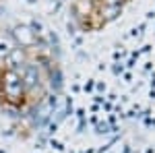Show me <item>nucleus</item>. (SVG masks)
<instances>
[{
    "label": "nucleus",
    "instance_id": "obj_1",
    "mask_svg": "<svg viewBox=\"0 0 155 153\" xmlns=\"http://www.w3.org/2000/svg\"><path fill=\"white\" fill-rule=\"evenodd\" d=\"M0 97L8 106H15V108L25 106L27 89H25V85H23L21 75L12 66H2L0 68Z\"/></svg>",
    "mask_w": 155,
    "mask_h": 153
}]
</instances>
